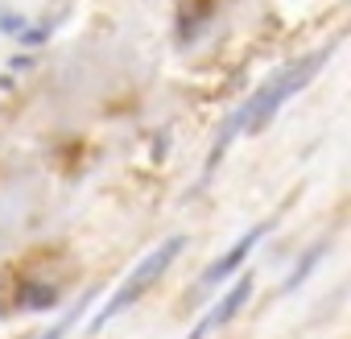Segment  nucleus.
<instances>
[{"mask_svg":"<svg viewBox=\"0 0 351 339\" xmlns=\"http://www.w3.org/2000/svg\"><path fill=\"white\" fill-rule=\"evenodd\" d=\"M335 54V46H326V50H318V54H310V58H302V62H293V67H285V71H277L244 108H240V132H265L269 124H273V116L310 83V75H318L322 71V62Z\"/></svg>","mask_w":351,"mask_h":339,"instance_id":"obj_1","label":"nucleus"},{"mask_svg":"<svg viewBox=\"0 0 351 339\" xmlns=\"http://www.w3.org/2000/svg\"><path fill=\"white\" fill-rule=\"evenodd\" d=\"M186 248V236H169V240H161V244H153V253H145L132 269H128V277L120 281V290L99 306V314L91 318V331H104L112 318H120L132 302H141L157 281H161V273L173 265V261H178V253Z\"/></svg>","mask_w":351,"mask_h":339,"instance_id":"obj_2","label":"nucleus"},{"mask_svg":"<svg viewBox=\"0 0 351 339\" xmlns=\"http://www.w3.org/2000/svg\"><path fill=\"white\" fill-rule=\"evenodd\" d=\"M248 298H252V273H240V277L228 285V294H223V298H219V302L199 318V323H195V331H191L186 339H207V335H215L219 327H228V323L244 310V302H248Z\"/></svg>","mask_w":351,"mask_h":339,"instance_id":"obj_3","label":"nucleus"},{"mask_svg":"<svg viewBox=\"0 0 351 339\" xmlns=\"http://www.w3.org/2000/svg\"><path fill=\"white\" fill-rule=\"evenodd\" d=\"M269 232H273V224H269V220H265V224H256L252 232H244V236H240V240H236V244H232V248L223 253V257H215V261H211V265L203 269V277H199V290H211V285L228 281L232 273H240L244 257H248V253H252V248H256V244H261V240L269 236Z\"/></svg>","mask_w":351,"mask_h":339,"instance_id":"obj_4","label":"nucleus"},{"mask_svg":"<svg viewBox=\"0 0 351 339\" xmlns=\"http://www.w3.org/2000/svg\"><path fill=\"white\" fill-rule=\"evenodd\" d=\"M322 257H326V244H318V248H310V253H306V257L298 261V269H293V277H289V281H285L281 290H298V285H302V281L310 277V269H314V265H318Z\"/></svg>","mask_w":351,"mask_h":339,"instance_id":"obj_5","label":"nucleus"},{"mask_svg":"<svg viewBox=\"0 0 351 339\" xmlns=\"http://www.w3.org/2000/svg\"><path fill=\"white\" fill-rule=\"evenodd\" d=\"M83 306H87V302H83ZM83 306H79V310H83ZM79 310H66V314H62V318H58V323H54L50 331H42L38 339H62V335H66V331L75 327V318H79Z\"/></svg>","mask_w":351,"mask_h":339,"instance_id":"obj_6","label":"nucleus"},{"mask_svg":"<svg viewBox=\"0 0 351 339\" xmlns=\"http://www.w3.org/2000/svg\"><path fill=\"white\" fill-rule=\"evenodd\" d=\"M25 302H29L34 310H42V306H54V302H58V294H54V290H29V294H25Z\"/></svg>","mask_w":351,"mask_h":339,"instance_id":"obj_7","label":"nucleus"}]
</instances>
